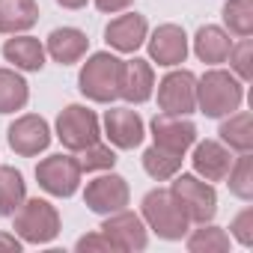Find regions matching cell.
Segmentation results:
<instances>
[{
  "mask_svg": "<svg viewBox=\"0 0 253 253\" xmlns=\"http://www.w3.org/2000/svg\"><path fill=\"white\" fill-rule=\"evenodd\" d=\"M57 3H60V6H66V9H81L86 0H57Z\"/></svg>",
  "mask_w": 253,
  "mask_h": 253,
  "instance_id": "e575fe53",
  "label": "cell"
},
{
  "mask_svg": "<svg viewBox=\"0 0 253 253\" xmlns=\"http://www.w3.org/2000/svg\"><path fill=\"white\" fill-rule=\"evenodd\" d=\"M84 200L95 214H110V211H119V209L128 206V185H125L122 176L110 173V176H101V179L89 182Z\"/></svg>",
  "mask_w": 253,
  "mask_h": 253,
  "instance_id": "30bf717a",
  "label": "cell"
},
{
  "mask_svg": "<svg viewBox=\"0 0 253 253\" xmlns=\"http://www.w3.org/2000/svg\"><path fill=\"white\" fill-rule=\"evenodd\" d=\"M149 54L158 66H179L188 57V36L176 24H161L149 39Z\"/></svg>",
  "mask_w": 253,
  "mask_h": 253,
  "instance_id": "4fadbf2b",
  "label": "cell"
},
{
  "mask_svg": "<svg viewBox=\"0 0 253 253\" xmlns=\"http://www.w3.org/2000/svg\"><path fill=\"white\" fill-rule=\"evenodd\" d=\"M229 57H232V69L241 75V81H250V57H253V42L244 39L238 48H229Z\"/></svg>",
  "mask_w": 253,
  "mask_h": 253,
  "instance_id": "f546056e",
  "label": "cell"
},
{
  "mask_svg": "<svg viewBox=\"0 0 253 253\" xmlns=\"http://www.w3.org/2000/svg\"><path fill=\"white\" fill-rule=\"evenodd\" d=\"M152 86H155V75H152V66L146 60H131L125 63V72H122V86H119V95L131 104H140L152 95Z\"/></svg>",
  "mask_w": 253,
  "mask_h": 253,
  "instance_id": "2e32d148",
  "label": "cell"
},
{
  "mask_svg": "<svg viewBox=\"0 0 253 253\" xmlns=\"http://www.w3.org/2000/svg\"><path fill=\"white\" fill-rule=\"evenodd\" d=\"M86 48H89V39L81 30H75V27H63V30H54L48 36V54L57 63H63V66L78 63L86 54Z\"/></svg>",
  "mask_w": 253,
  "mask_h": 253,
  "instance_id": "ac0fdd59",
  "label": "cell"
},
{
  "mask_svg": "<svg viewBox=\"0 0 253 253\" xmlns=\"http://www.w3.org/2000/svg\"><path fill=\"white\" fill-rule=\"evenodd\" d=\"M104 39H107L110 48H116V51H122V54H131V51H137V48L143 45V39H146V18L137 15V12L119 15V18H113V21L107 24Z\"/></svg>",
  "mask_w": 253,
  "mask_h": 253,
  "instance_id": "9a60e30c",
  "label": "cell"
},
{
  "mask_svg": "<svg viewBox=\"0 0 253 253\" xmlns=\"http://www.w3.org/2000/svg\"><path fill=\"white\" fill-rule=\"evenodd\" d=\"M24 203V179L15 167H0V214H15Z\"/></svg>",
  "mask_w": 253,
  "mask_h": 253,
  "instance_id": "7402d4cb",
  "label": "cell"
},
{
  "mask_svg": "<svg viewBox=\"0 0 253 253\" xmlns=\"http://www.w3.org/2000/svg\"><path fill=\"white\" fill-rule=\"evenodd\" d=\"M143 167H146V173H149L152 179L161 182V179H170V176L179 173L182 155H176V152H170V149H161V146H152V149L143 152Z\"/></svg>",
  "mask_w": 253,
  "mask_h": 253,
  "instance_id": "d4e9b609",
  "label": "cell"
},
{
  "mask_svg": "<svg viewBox=\"0 0 253 253\" xmlns=\"http://www.w3.org/2000/svg\"><path fill=\"white\" fill-rule=\"evenodd\" d=\"M3 57L24 72H39L45 66V48L39 45V39H30V36L9 39L3 45Z\"/></svg>",
  "mask_w": 253,
  "mask_h": 253,
  "instance_id": "ffe728a7",
  "label": "cell"
},
{
  "mask_svg": "<svg viewBox=\"0 0 253 253\" xmlns=\"http://www.w3.org/2000/svg\"><path fill=\"white\" fill-rule=\"evenodd\" d=\"M27 104V84L21 75L0 69V113H12Z\"/></svg>",
  "mask_w": 253,
  "mask_h": 253,
  "instance_id": "cb8c5ba5",
  "label": "cell"
},
{
  "mask_svg": "<svg viewBox=\"0 0 253 253\" xmlns=\"http://www.w3.org/2000/svg\"><path fill=\"white\" fill-rule=\"evenodd\" d=\"M39 21L36 0H0V33H21Z\"/></svg>",
  "mask_w": 253,
  "mask_h": 253,
  "instance_id": "d6986e66",
  "label": "cell"
},
{
  "mask_svg": "<svg viewBox=\"0 0 253 253\" xmlns=\"http://www.w3.org/2000/svg\"><path fill=\"white\" fill-rule=\"evenodd\" d=\"M15 232L24 238V241H33V244H45L51 238H57L60 232V214L51 203L45 200H30L21 206V211L15 214Z\"/></svg>",
  "mask_w": 253,
  "mask_h": 253,
  "instance_id": "5b68a950",
  "label": "cell"
},
{
  "mask_svg": "<svg viewBox=\"0 0 253 253\" xmlns=\"http://www.w3.org/2000/svg\"><path fill=\"white\" fill-rule=\"evenodd\" d=\"M152 137H155V146L185 155V149L197 140V128H194V122H188L182 116L164 113V116L152 119Z\"/></svg>",
  "mask_w": 253,
  "mask_h": 253,
  "instance_id": "8fae6325",
  "label": "cell"
},
{
  "mask_svg": "<svg viewBox=\"0 0 253 253\" xmlns=\"http://www.w3.org/2000/svg\"><path fill=\"white\" fill-rule=\"evenodd\" d=\"M39 185L54 197H72L81 185V164L69 155H51L36 167Z\"/></svg>",
  "mask_w": 253,
  "mask_h": 253,
  "instance_id": "52a82bcc",
  "label": "cell"
},
{
  "mask_svg": "<svg viewBox=\"0 0 253 253\" xmlns=\"http://www.w3.org/2000/svg\"><path fill=\"white\" fill-rule=\"evenodd\" d=\"M125 63L113 54H92L81 69V92L92 101H113L122 86Z\"/></svg>",
  "mask_w": 253,
  "mask_h": 253,
  "instance_id": "6da1fadb",
  "label": "cell"
},
{
  "mask_svg": "<svg viewBox=\"0 0 253 253\" xmlns=\"http://www.w3.org/2000/svg\"><path fill=\"white\" fill-rule=\"evenodd\" d=\"M229 36L220 30V27H200L197 30V39H194V51L203 63H223L229 57Z\"/></svg>",
  "mask_w": 253,
  "mask_h": 253,
  "instance_id": "44dd1931",
  "label": "cell"
},
{
  "mask_svg": "<svg viewBox=\"0 0 253 253\" xmlns=\"http://www.w3.org/2000/svg\"><path fill=\"white\" fill-rule=\"evenodd\" d=\"M143 217L161 238H182L188 232V214L173 197V191H149L143 197Z\"/></svg>",
  "mask_w": 253,
  "mask_h": 253,
  "instance_id": "3957f363",
  "label": "cell"
},
{
  "mask_svg": "<svg viewBox=\"0 0 253 253\" xmlns=\"http://www.w3.org/2000/svg\"><path fill=\"white\" fill-rule=\"evenodd\" d=\"M170 191H173V197L179 200V206L185 209L188 220L209 223V220L214 217V211H217V194H214L211 185L200 182L197 176H185V173H182V176L173 182Z\"/></svg>",
  "mask_w": 253,
  "mask_h": 253,
  "instance_id": "8992f818",
  "label": "cell"
},
{
  "mask_svg": "<svg viewBox=\"0 0 253 253\" xmlns=\"http://www.w3.org/2000/svg\"><path fill=\"white\" fill-rule=\"evenodd\" d=\"M220 137L238 149V152H250L253 149V116L250 113H235L220 125Z\"/></svg>",
  "mask_w": 253,
  "mask_h": 253,
  "instance_id": "603a6c76",
  "label": "cell"
},
{
  "mask_svg": "<svg viewBox=\"0 0 253 253\" xmlns=\"http://www.w3.org/2000/svg\"><path fill=\"white\" fill-rule=\"evenodd\" d=\"M128 3H134V0H95V6L101 12H119V9H125Z\"/></svg>",
  "mask_w": 253,
  "mask_h": 253,
  "instance_id": "d6a6232c",
  "label": "cell"
},
{
  "mask_svg": "<svg viewBox=\"0 0 253 253\" xmlns=\"http://www.w3.org/2000/svg\"><path fill=\"white\" fill-rule=\"evenodd\" d=\"M57 137L66 149L81 152L98 140V116L81 104H69L57 116Z\"/></svg>",
  "mask_w": 253,
  "mask_h": 253,
  "instance_id": "277c9868",
  "label": "cell"
},
{
  "mask_svg": "<svg viewBox=\"0 0 253 253\" xmlns=\"http://www.w3.org/2000/svg\"><path fill=\"white\" fill-rule=\"evenodd\" d=\"M191 253H223L229 250V235L217 226H203L188 238Z\"/></svg>",
  "mask_w": 253,
  "mask_h": 253,
  "instance_id": "4316f807",
  "label": "cell"
},
{
  "mask_svg": "<svg viewBox=\"0 0 253 253\" xmlns=\"http://www.w3.org/2000/svg\"><path fill=\"white\" fill-rule=\"evenodd\" d=\"M18 247H21V244H18L12 235H0V250H15V253H18Z\"/></svg>",
  "mask_w": 253,
  "mask_h": 253,
  "instance_id": "836d02e7",
  "label": "cell"
},
{
  "mask_svg": "<svg viewBox=\"0 0 253 253\" xmlns=\"http://www.w3.org/2000/svg\"><path fill=\"white\" fill-rule=\"evenodd\" d=\"M104 128H107L110 143H116L119 149H134L143 140V119L134 110H128V107H113V110H107Z\"/></svg>",
  "mask_w": 253,
  "mask_h": 253,
  "instance_id": "5bb4252c",
  "label": "cell"
},
{
  "mask_svg": "<svg viewBox=\"0 0 253 253\" xmlns=\"http://www.w3.org/2000/svg\"><path fill=\"white\" fill-rule=\"evenodd\" d=\"M78 250H116V247H113L110 238L101 232V235H84V238L78 241Z\"/></svg>",
  "mask_w": 253,
  "mask_h": 253,
  "instance_id": "1f68e13d",
  "label": "cell"
},
{
  "mask_svg": "<svg viewBox=\"0 0 253 253\" xmlns=\"http://www.w3.org/2000/svg\"><path fill=\"white\" fill-rule=\"evenodd\" d=\"M241 98H244L241 84L229 72H220V69L209 72L197 86V104L206 116H226V113L238 110Z\"/></svg>",
  "mask_w": 253,
  "mask_h": 253,
  "instance_id": "7a4b0ae2",
  "label": "cell"
},
{
  "mask_svg": "<svg viewBox=\"0 0 253 253\" xmlns=\"http://www.w3.org/2000/svg\"><path fill=\"white\" fill-rule=\"evenodd\" d=\"M229 167H232V158H229V152H226L220 143L206 140V143H200V146L194 149V170H197L200 176H206L209 182L226 179Z\"/></svg>",
  "mask_w": 253,
  "mask_h": 253,
  "instance_id": "e0dca14e",
  "label": "cell"
},
{
  "mask_svg": "<svg viewBox=\"0 0 253 253\" xmlns=\"http://www.w3.org/2000/svg\"><path fill=\"white\" fill-rule=\"evenodd\" d=\"M101 232L110 238V244L116 250H143L146 247V229H143V220L131 211H122L113 214L110 220H104Z\"/></svg>",
  "mask_w": 253,
  "mask_h": 253,
  "instance_id": "7c38bea8",
  "label": "cell"
},
{
  "mask_svg": "<svg viewBox=\"0 0 253 253\" xmlns=\"http://www.w3.org/2000/svg\"><path fill=\"white\" fill-rule=\"evenodd\" d=\"M158 104L164 113L185 116L197 107V78L191 72H170L158 86Z\"/></svg>",
  "mask_w": 253,
  "mask_h": 253,
  "instance_id": "ba28073f",
  "label": "cell"
},
{
  "mask_svg": "<svg viewBox=\"0 0 253 253\" xmlns=\"http://www.w3.org/2000/svg\"><path fill=\"white\" fill-rule=\"evenodd\" d=\"M223 21L232 33L250 36L253 33V0H229L223 6Z\"/></svg>",
  "mask_w": 253,
  "mask_h": 253,
  "instance_id": "484cf974",
  "label": "cell"
},
{
  "mask_svg": "<svg viewBox=\"0 0 253 253\" xmlns=\"http://www.w3.org/2000/svg\"><path fill=\"white\" fill-rule=\"evenodd\" d=\"M81 152H84V158L78 161L81 170H107V167H113V161H116V155H113L107 146H101L98 140H95L92 146L81 149Z\"/></svg>",
  "mask_w": 253,
  "mask_h": 253,
  "instance_id": "f1b7e54d",
  "label": "cell"
},
{
  "mask_svg": "<svg viewBox=\"0 0 253 253\" xmlns=\"http://www.w3.org/2000/svg\"><path fill=\"white\" fill-rule=\"evenodd\" d=\"M48 143H51V131H48V122L42 116L30 113V116H21L9 125V146L24 158L39 155L42 149H48Z\"/></svg>",
  "mask_w": 253,
  "mask_h": 253,
  "instance_id": "9c48e42d",
  "label": "cell"
},
{
  "mask_svg": "<svg viewBox=\"0 0 253 253\" xmlns=\"http://www.w3.org/2000/svg\"><path fill=\"white\" fill-rule=\"evenodd\" d=\"M226 176H229V191L235 197H241V200H250L253 197V158L247 152L238 158L235 167H229Z\"/></svg>",
  "mask_w": 253,
  "mask_h": 253,
  "instance_id": "83f0119b",
  "label": "cell"
},
{
  "mask_svg": "<svg viewBox=\"0 0 253 253\" xmlns=\"http://www.w3.org/2000/svg\"><path fill=\"white\" fill-rule=\"evenodd\" d=\"M232 232H235V238L241 241V244H253V211L250 209H244L238 217H235V223H232Z\"/></svg>",
  "mask_w": 253,
  "mask_h": 253,
  "instance_id": "4dcf8cb0",
  "label": "cell"
}]
</instances>
